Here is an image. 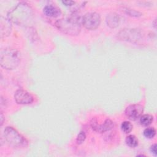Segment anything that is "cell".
Returning a JSON list of instances; mask_svg holds the SVG:
<instances>
[{
    "label": "cell",
    "instance_id": "44dd1931",
    "mask_svg": "<svg viewBox=\"0 0 157 157\" xmlns=\"http://www.w3.org/2000/svg\"><path fill=\"white\" fill-rule=\"evenodd\" d=\"M3 115H2V113L1 112V124L2 125V123H3Z\"/></svg>",
    "mask_w": 157,
    "mask_h": 157
},
{
    "label": "cell",
    "instance_id": "ffe728a7",
    "mask_svg": "<svg viewBox=\"0 0 157 157\" xmlns=\"http://www.w3.org/2000/svg\"><path fill=\"white\" fill-rule=\"evenodd\" d=\"M150 151H151V153L156 156V144H153L150 147Z\"/></svg>",
    "mask_w": 157,
    "mask_h": 157
},
{
    "label": "cell",
    "instance_id": "2e32d148",
    "mask_svg": "<svg viewBox=\"0 0 157 157\" xmlns=\"http://www.w3.org/2000/svg\"><path fill=\"white\" fill-rule=\"evenodd\" d=\"M144 135L146 138L152 139L156 135V130L154 128H147L144 131Z\"/></svg>",
    "mask_w": 157,
    "mask_h": 157
},
{
    "label": "cell",
    "instance_id": "ac0fdd59",
    "mask_svg": "<svg viewBox=\"0 0 157 157\" xmlns=\"http://www.w3.org/2000/svg\"><path fill=\"white\" fill-rule=\"evenodd\" d=\"M86 139V135L85 133L83 131H81L79 132V134H78L77 139H76V142L77 144H82L85 140Z\"/></svg>",
    "mask_w": 157,
    "mask_h": 157
},
{
    "label": "cell",
    "instance_id": "8fae6325",
    "mask_svg": "<svg viewBox=\"0 0 157 157\" xmlns=\"http://www.w3.org/2000/svg\"><path fill=\"white\" fill-rule=\"evenodd\" d=\"M43 12L45 15L53 18H56L61 14L60 9L56 6L52 4L45 6L44 8Z\"/></svg>",
    "mask_w": 157,
    "mask_h": 157
},
{
    "label": "cell",
    "instance_id": "e0dca14e",
    "mask_svg": "<svg viewBox=\"0 0 157 157\" xmlns=\"http://www.w3.org/2000/svg\"><path fill=\"white\" fill-rule=\"evenodd\" d=\"M124 10L128 15L131 16V17H140L142 15V13H140V12L136 11L134 9H129V8H126Z\"/></svg>",
    "mask_w": 157,
    "mask_h": 157
},
{
    "label": "cell",
    "instance_id": "9c48e42d",
    "mask_svg": "<svg viewBox=\"0 0 157 157\" xmlns=\"http://www.w3.org/2000/svg\"><path fill=\"white\" fill-rule=\"evenodd\" d=\"M91 126L94 131L102 133L110 130L113 126V123L111 120L106 119L103 123L99 124L97 123L96 120L94 121L93 120V121L91 122Z\"/></svg>",
    "mask_w": 157,
    "mask_h": 157
},
{
    "label": "cell",
    "instance_id": "5b68a950",
    "mask_svg": "<svg viewBox=\"0 0 157 157\" xmlns=\"http://www.w3.org/2000/svg\"><path fill=\"white\" fill-rule=\"evenodd\" d=\"M101 21L100 15L95 12L86 13L82 20V23L84 27L90 30H94L98 28L101 24Z\"/></svg>",
    "mask_w": 157,
    "mask_h": 157
},
{
    "label": "cell",
    "instance_id": "8992f818",
    "mask_svg": "<svg viewBox=\"0 0 157 157\" xmlns=\"http://www.w3.org/2000/svg\"><path fill=\"white\" fill-rule=\"evenodd\" d=\"M120 40L131 42H136L142 38V33L137 29H124L117 34Z\"/></svg>",
    "mask_w": 157,
    "mask_h": 157
},
{
    "label": "cell",
    "instance_id": "5bb4252c",
    "mask_svg": "<svg viewBox=\"0 0 157 157\" xmlns=\"http://www.w3.org/2000/svg\"><path fill=\"white\" fill-rule=\"evenodd\" d=\"M153 117L152 115L149 114H145L140 116V123L144 126H149L153 121Z\"/></svg>",
    "mask_w": 157,
    "mask_h": 157
},
{
    "label": "cell",
    "instance_id": "7402d4cb",
    "mask_svg": "<svg viewBox=\"0 0 157 157\" xmlns=\"http://www.w3.org/2000/svg\"><path fill=\"white\" fill-rule=\"evenodd\" d=\"M153 26H154L155 28H156V19H155V20H154V25H153Z\"/></svg>",
    "mask_w": 157,
    "mask_h": 157
},
{
    "label": "cell",
    "instance_id": "30bf717a",
    "mask_svg": "<svg viewBox=\"0 0 157 157\" xmlns=\"http://www.w3.org/2000/svg\"><path fill=\"white\" fill-rule=\"evenodd\" d=\"M12 25L11 21L8 18L1 17L0 19V34L1 37L4 38L8 36L11 32Z\"/></svg>",
    "mask_w": 157,
    "mask_h": 157
},
{
    "label": "cell",
    "instance_id": "52a82bcc",
    "mask_svg": "<svg viewBox=\"0 0 157 157\" xmlns=\"http://www.w3.org/2000/svg\"><path fill=\"white\" fill-rule=\"evenodd\" d=\"M144 112V107L139 104L128 105L124 111L126 116L131 120H136L140 117Z\"/></svg>",
    "mask_w": 157,
    "mask_h": 157
},
{
    "label": "cell",
    "instance_id": "9a60e30c",
    "mask_svg": "<svg viewBox=\"0 0 157 157\" xmlns=\"http://www.w3.org/2000/svg\"><path fill=\"white\" fill-rule=\"evenodd\" d=\"M133 128V126L129 121H123L121 124V129L123 132H124L126 134L129 133Z\"/></svg>",
    "mask_w": 157,
    "mask_h": 157
},
{
    "label": "cell",
    "instance_id": "d6986e66",
    "mask_svg": "<svg viewBox=\"0 0 157 157\" xmlns=\"http://www.w3.org/2000/svg\"><path fill=\"white\" fill-rule=\"evenodd\" d=\"M62 3L66 6H71L75 4V2L73 1H63Z\"/></svg>",
    "mask_w": 157,
    "mask_h": 157
},
{
    "label": "cell",
    "instance_id": "277c9868",
    "mask_svg": "<svg viewBox=\"0 0 157 157\" xmlns=\"http://www.w3.org/2000/svg\"><path fill=\"white\" fill-rule=\"evenodd\" d=\"M4 136L7 144L13 148L24 147L28 144L26 139L12 127H6L4 131Z\"/></svg>",
    "mask_w": 157,
    "mask_h": 157
},
{
    "label": "cell",
    "instance_id": "ba28073f",
    "mask_svg": "<svg viewBox=\"0 0 157 157\" xmlns=\"http://www.w3.org/2000/svg\"><path fill=\"white\" fill-rule=\"evenodd\" d=\"M14 99L15 102L18 104H30L33 101V97L26 90L19 89L17 90L14 94Z\"/></svg>",
    "mask_w": 157,
    "mask_h": 157
},
{
    "label": "cell",
    "instance_id": "7c38bea8",
    "mask_svg": "<svg viewBox=\"0 0 157 157\" xmlns=\"http://www.w3.org/2000/svg\"><path fill=\"white\" fill-rule=\"evenodd\" d=\"M120 22V17L115 13H111L109 14L106 18V23L110 28H115L118 26Z\"/></svg>",
    "mask_w": 157,
    "mask_h": 157
},
{
    "label": "cell",
    "instance_id": "7a4b0ae2",
    "mask_svg": "<svg viewBox=\"0 0 157 157\" xmlns=\"http://www.w3.org/2000/svg\"><path fill=\"white\" fill-rule=\"evenodd\" d=\"M81 20L77 15H71L57 20L55 25L63 33L69 36H77L81 31Z\"/></svg>",
    "mask_w": 157,
    "mask_h": 157
},
{
    "label": "cell",
    "instance_id": "4fadbf2b",
    "mask_svg": "<svg viewBox=\"0 0 157 157\" xmlns=\"http://www.w3.org/2000/svg\"><path fill=\"white\" fill-rule=\"evenodd\" d=\"M125 142L126 145L131 148H135L139 144V140L134 135H129L127 136Z\"/></svg>",
    "mask_w": 157,
    "mask_h": 157
},
{
    "label": "cell",
    "instance_id": "6da1fadb",
    "mask_svg": "<svg viewBox=\"0 0 157 157\" xmlns=\"http://www.w3.org/2000/svg\"><path fill=\"white\" fill-rule=\"evenodd\" d=\"M33 10L29 4L25 2H19L7 13L8 19L19 26L28 25L33 18Z\"/></svg>",
    "mask_w": 157,
    "mask_h": 157
},
{
    "label": "cell",
    "instance_id": "3957f363",
    "mask_svg": "<svg viewBox=\"0 0 157 157\" xmlns=\"http://www.w3.org/2000/svg\"><path fill=\"white\" fill-rule=\"evenodd\" d=\"M20 53L14 48H6L1 51L0 63L2 67L12 70L15 69L20 63Z\"/></svg>",
    "mask_w": 157,
    "mask_h": 157
}]
</instances>
